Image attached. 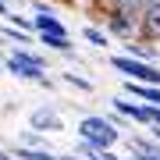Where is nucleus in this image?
<instances>
[{"instance_id":"f257e3e1","label":"nucleus","mask_w":160,"mask_h":160,"mask_svg":"<svg viewBox=\"0 0 160 160\" xmlns=\"http://www.w3.org/2000/svg\"><path fill=\"white\" fill-rule=\"evenodd\" d=\"M50 71V57H43L32 46H11L4 57V75H14L18 82H39Z\"/></svg>"},{"instance_id":"f03ea898","label":"nucleus","mask_w":160,"mask_h":160,"mask_svg":"<svg viewBox=\"0 0 160 160\" xmlns=\"http://www.w3.org/2000/svg\"><path fill=\"white\" fill-rule=\"evenodd\" d=\"M32 25H36V39L46 50H53V53H71L75 50V39L68 36V29H64V22L57 18V11H36Z\"/></svg>"},{"instance_id":"7ed1b4c3","label":"nucleus","mask_w":160,"mask_h":160,"mask_svg":"<svg viewBox=\"0 0 160 160\" xmlns=\"http://www.w3.org/2000/svg\"><path fill=\"white\" fill-rule=\"evenodd\" d=\"M78 139H89V142H96L103 149H118L121 128L107 114H86V118H78Z\"/></svg>"},{"instance_id":"20e7f679","label":"nucleus","mask_w":160,"mask_h":160,"mask_svg":"<svg viewBox=\"0 0 160 160\" xmlns=\"http://www.w3.org/2000/svg\"><path fill=\"white\" fill-rule=\"evenodd\" d=\"M107 64L114 68L121 78H135V82H153V86H160V61H139L132 57V53H110Z\"/></svg>"},{"instance_id":"39448f33","label":"nucleus","mask_w":160,"mask_h":160,"mask_svg":"<svg viewBox=\"0 0 160 160\" xmlns=\"http://www.w3.org/2000/svg\"><path fill=\"white\" fill-rule=\"evenodd\" d=\"M29 128H36V132H46V135H57V132H64V121H61V110L57 107H32L29 110V121H25Z\"/></svg>"},{"instance_id":"423d86ee","label":"nucleus","mask_w":160,"mask_h":160,"mask_svg":"<svg viewBox=\"0 0 160 160\" xmlns=\"http://www.w3.org/2000/svg\"><path fill=\"white\" fill-rule=\"evenodd\" d=\"M103 29L110 32V39H132V36H139V22L135 18H128V14H118V11H103Z\"/></svg>"},{"instance_id":"0eeeda50","label":"nucleus","mask_w":160,"mask_h":160,"mask_svg":"<svg viewBox=\"0 0 160 160\" xmlns=\"http://www.w3.org/2000/svg\"><path fill=\"white\" fill-rule=\"evenodd\" d=\"M139 36L160 43V0H146L139 11Z\"/></svg>"},{"instance_id":"6e6552de","label":"nucleus","mask_w":160,"mask_h":160,"mask_svg":"<svg viewBox=\"0 0 160 160\" xmlns=\"http://www.w3.org/2000/svg\"><path fill=\"white\" fill-rule=\"evenodd\" d=\"M121 50L132 53V57H139V61H160V43L146 39V36H132V39H125Z\"/></svg>"},{"instance_id":"1a4fd4ad","label":"nucleus","mask_w":160,"mask_h":160,"mask_svg":"<svg viewBox=\"0 0 160 160\" xmlns=\"http://www.w3.org/2000/svg\"><path fill=\"white\" fill-rule=\"evenodd\" d=\"M75 153H82L86 160H118L114 149H103L96 142H89V139H75Z\"/></svg>"},{"instance_id":"9d476101","label":"nucleus","mask_w":160,"mask_h":160,"mask_svg":"<svg viewBox=\"0 0 160 160\" xmlns=\"http://www.w3.org/2000/svg\"><path fill=\"white\" fill-rule=\"evenodd\" d=\"M0 36H4L7 46H32L36 43V32H25V29H18V25H11V22L0 29Z\"/></svg>"},{"instance_id":"9b49d317","label":"nucleus","mask_w":160,"mask_h":160,"mask_svg":"<svg viewBox=\"0 0 160 160\" xmlns=\"http://www.w3.org/2000/svg\"><path fill=\"white\" fill-rule=\"evenodd\" d=\"M82 39L89 46H96V50H110V32L103 25H82Z\"/></svg>"},{"instance_id":"f8f14e48","label":"nucleus","mask_w":160,"mask_h":160,"mask_svg":"<svg viewBox=\"0 0 160 160\" xmlns=\"http://www.w3.org/2000/svg\"><path fill=\"white\" fill-rule=\"evenodd\" d=\"M14 160H57V153H53V146H22L18 142Z\"/></svg>"},{"instance_id":"ddd939ff","label":"nucleus","mask_w":160,"mask_h":160,"mask_svg":"<svg viewBox=\"0 0 160 160\" xmlns=\"http://www.w3.org/2000/svg\"><path fill=\"white\" fill-rule=\"evenodd\" d=\"M61 78H64V86H71L75 92H82V96H89V92L96 89V86H92V78H86V75H78L75 68H68V71L61 75Z\"/></svg>"},{"instance_id":"4468645a","label":"nucleus","mask_w":160,"mask_h":160,"mask_svg":"<svg viewBox=\"0 0 160 160\" xmlns=\"http://www.w3.org/2000/svg\"><path fill=\"white\" fill-rule=\"evenodd\" d=\"M146 0H107V11H118V14H128L139 22V11H142Z\"/></svg>"},{"instance_id":"2eb2a0df","label":"nucleus","mask_w":160,"mask_h":160,"mask_svg":"<svg viewBox=\"0 0 160 160\" xmlns=\"http://www.w3.org/2000/svg\"><path fill=\"white\" fill-rule=\"evenodd\" d=\"M18 142H22V146H50V135H46V132H36V128L25 125L22 132H18Z\"/></svg>"},{"instance_id":"dca6fc26","label":"nucleus","mask_w":160,"mask_h":160,"mask_svg":"<svg viewBox=\"0 0 160 160\" xmlns=\"http://www.w3.org/2000/svg\"><path fill=\"white\" fill-rule=\"evenodd\" d=\"M7 22H11V25H18V29H25V32H36L32 18H25L22 11H7Z\"/></svg>"},{"instance_id":"f3484780","label":"nucleus","mask_w":160,"mask_h":160,"mask_svg":"<svg viewBox=\"0 0 160 160\" xmlns=\"http://www.w3.org/2000/svg\"><path fill=\"white\" fill-rule=\"evenodd\" d=\"M36 86H39V89H46V92H53V89H57V78H53V75H50V71H46V75H43V78H39V82H36Z\"/></svg>"},{"instance_id":"a211bd4d","label":"nucleus","mask_w":160,"mask_h":160,"mask_svg":"<svg viewBox=\"0 0 160 160\" xmlns=\"http://www.w3.org/2000/svg\"><path fill=\"white\" fill-rule=\"evenodd\" d=\"M64 4H71V7H86V11H92V4H96V0H64Z\"/></svg>"},{"instance_id":"6ab92c4d","label":"nucleus","mask_w":160,"mask_h":160,"mask_svg":"<svg viewBox=\"0 0 160 160\" xmlns=\"http://www.w3.org/2000/svg\"><path fill=\"white\" fill-rule=\"evenodd\" d=\"M57 160H86V157H82V153H75V149H71V153H57Z\"/></svg>"},{"instance_id":"aec40b11","label":"nucleus","mask_w":160,"mask_h":160,"mask_svg":"<svg viewBox=\"0 0 160 160\" xmlns=\"http://www.w3.org/2000/svg\"><path fill=\"white\" fill-rule=\"evenodd\" d=\"M149 128V139H157V142H160V125H157V121H153V125H146Z\"/></svg>"},{"instance_id":"412c9836","label":"nucleus","mask_w":160,"mask_h":160,"mask_svg":"<svg viewBox=\"0 0 160 160\" xmlns=\"http://www.w3.org/2000/svg\"><path fill=\"white\" fill-rule=\"evenodd\" d=\"M92 11H96V14H103V11H107V0H96V4H92Z\"/></svg>"},{"instance_id":"4be33fe9","label":"nucleus","mask_w":160,"mask_h":160,"mask_svg":"<svg viewBox=\"0 0 160 160\" xmlns=\"http://www.w3.org/2000/svg\"><path fill=\"white\" fill-rule=\"evenodd\" d=\"M7 11H11V7H7V0H0V18H7Z\"/></svg>"},{"instance_id":"5701e85b","label":"nucleus","mask_w":160,"mask_h":160,"mask_svg":"<svg viewBox=\"0 0 160 160\" xmlns=\"http://www.w3.org/2000/svg\"><path fill=\"white\" fill-rule=\"evenodd\" d=\"M0 160H14V157H11V153H7V149H0Z\"/></svg>"},{"instance_id":"b1692460","label":"nucleus","mask_w":160,"mask_h":160,"mask_svg":"<svg viewBox=\"0 0 160 160\" xmlns=\"http://www.w3.org/2000/svg\"><path fill=\"white\" fill-rule=\"evenodd\" d=\"M153 121H157V125H160V107H153Z\"/></svg>"},{"instance_id":"393cba45","label":"nucleus","mask_w":160,"mask_h":160,"mask_svg":"<svg viewBox=\"0 0 160 160\" xmlns=\"http://www.w3.org/2000/svg\"><path fill=\"white\" fill-rule=\"evenodd\" d=\"M4 57H7V50H4V43H0V61H4Z\"/></svg>"},{"instance_id":"a878e982","label":"nucleus","mask_w":160,"mask_h":160,"mask_svg":"<svg viewBox=\"0 0 160 160\" xmlns=\"http://www.w3.org/2000/svg\"><path fill=\"white\" fill-rule=\"evenodd\" d=\"M118 160H135V157H132V153H128V157H118Z\"/></svg>"},{"instance_id":"bb28decb","label":"nucleus","mask_w":160,"mask_h":160,"mask_svg":"<svg viewBox=\"0 0 160 160\" xmlns=\"http://www.w3.org/2000/svg\"><path fill=\"white\" fill-rule=\"evenodd\" d=\"M0 75H4V61H0Z\"/></svg>"}]
</instances>
